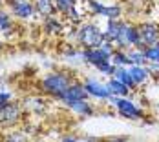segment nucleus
<instances>
[{
	"label": "nucleus",
	"instance_id": "nucleus-6",
	"mask_svg": "<svg viewBox=\"0 0 159 142\" xmlns=\"http://www.w3.org/2000/svg\"><path fill=\"white\" fill-rule=\"evenodd\" d=\"M111 102L115 104L117 111L125 117V118H143V110H139L132 100H128L125 97H110Z\"/></svg>",
	"mask_w": 159,
	"mask_h": 142
},
{
	"label": "nucleus",
	"instance_id": "nucleus-24",
	"mask_svg": "<svg viewBox=\"0 0 159 142\" xmlns=\"http://www.w3.org/2000/svg\"><path fill=\"white\" fill-rule=\"evenodd\" d=\"M11 100H13V95L9 93V91H6V89L0 91V106H4V104H7Z\"/></svg>",
	"mask_w": 159,
	"mask_h": 142
},
{
	"label": "nucleus",
	"instance_id": "nucleus-17",
	"mask_svg": "<svg viewBox=\"0 0 159 142\" xmlns=\"http://www.w3.org/2000/svg\"><path fill=\"white\" fill-rule=\"evenodd\" d=\"M24 108L30 111H35L37 115H42L46 111V100H42V98H26Z\"/></svg>",
	"mask_w": 159,
	"mask_h": 142
},
{
	"label": "nucleus",
	"instance_id": "nucleus-8",
	"mask_svg": "<svg viewBox=\"0 0 159 142\" xmlns=\"http://www.w3.org/2000/svg\"><path fill=\"white\" fill-rule=\"evenodd\" d=\"M88 6H90V9L95 15H102L108 20H117L119 15H121V7L119 6H104V4H101L97 0H88Z\"/></svg>",
	"mask_w": 159,
	"mask_h": 142
},
{
	"label": "nucleus",
	"instance_id": "nucleus-22",
	"mask_svg": "<svg viewBox=\"0 0 159 142\" xmlns=\"http://www.w3.org/2000/svg\"><path fill=\"white\" fill-rule=\"evenodd\" d=\"M144 57H146L148 62H159V44L146 47L144 49Z\"/></svg>",
	"mask_w": 159,
	"mask_h": 142
},
{
	"label": "nucleus",
	"instance_id": "nucleus-30",
	"mask_svg": "<svg viewBox=\"0 0 159 142\" xmlns=\"http://www.w3.org/2000/svg\"><path fill=\"white\" fill-rule=\"evenodd\" d=\"M9 2H13V0H9ZM9 2H7V4H9Z\"/></svg>",
	"mask_w": 159,
	"mask_h": 142
},
{
	"label": "nucleus",
	"instance_id": "nucleus-10",
	"mask_svg": "<svg viewBox=\"0 0 159 142\" xmlns=\"http://www.w3.org/2000/svg\"><path fill=\"white\" fill-rule=\"evenodd\" d=\"M86 97H88V91H86L84 84H71L66 89V93L61 97V100L62 102H66V100H86Z\"/></svg>",
	"mask_w": 159,
	"mask_h": 142
},
{
	"label": "nucleus",
	"instance_id": "nucleus-5",
	"mask_svg": "<svg viewBox=\"0 0 159 142\" xmlns=\"http://www.w3.org/2000/svg\"><path fill=\"white\" fill-rule=\"evenodd\" d=\"M137 29H139V44L135 46L137 49L144 51L146 47L159 44V26L157 24L146 22V24H141Z\"/></svg>",
	"mask_w": 159,
	"mask_h": 142
},
{
	"label": "nucleus",
	"instance_id": "nucleus-25",
	"mask_svg": "<svg viewBox=\"0 0 159 142\" xmlns=\"http://www.w3.org/2000/svg\"><path fill=\"white\" fill-rule=\"evenodd\" d=\"M62 142H79L75 137H70V135H64L62 137Z\"/></svg>",
	"mask_w": 159,
	"mask_h": 142
},
{
	"label": "nucleus",
	"instance_id": "nucleus-1",
	"mask_svg": "<svg viewBox=\"0 0 159 142\" xmlns=\"http://www.w3.org/2000/svg\"><path fill=\"white\" fill-rule=\"evenodd\" d=\"M77 40L80 42V46H84V49H92V47H101V44L106 40V35L95 24L84 22L77 29Z\"/></svg>",
	"mask_w": 159,
	"mask_h": 142
},
{
	"label": "nucleus",
	"instance_id": "nucleus-2",
	"mask_svg": "<svg viewBox=\"0 0 159 142\" xmlns=\"http://www.w3.org/2000/svg\"><path fill=\"white\" fill-rule=\"evenodd\" d=\"M82 60L88 62V64H92V66H95L101 73H106V75H110L111 67H113V64H111V55L108 51H104L102 47L84 49V51H82Z\"/></svg>",
	"mask_w": 159,
	"mask_h": 142
},
{
	"label": "nucleus",
	"instance_id": "nucleus-12",
	"mask_svg": "<svg viewBox=\"0 0 159 142\" xmlns=\"http://www.w3.org/2000/svg\"><path fill=\"white\" fill-rule=\"evenodd\" d=\"M64 104H66L71 111L79 113V115H82V117H92V115H93V108H92V104L86 102V100H66Z\"/></svg>",
	"mask_w": 159,
	"mask_h": 142
},
{
	"label": "nucleus",
	"instance_id": "nucleus-13",
	"mask_svg": "<svg viewBox=\"0 0 159 142\" xmlns=\"http://www.w3.org/2000/svg\"><path fill=\"white\" fill-rule=\"evenodd\" d=\"M121 29H123V22L119 20H108V28H106V40H110L111 44L115 46L117 40H119V35H121Z\"/></svg>",
	"mask_w": 159,
	"mask_h": 142
},
{
	"label": "nucleus",
	"instance_id": "nucleus-4",
	"mask_svg": "<svg viewBox=\"0 0 159 142\" xmlns=\"http://www.w3.org/2000/svg\"><path fill=\"white\" fill-rule=\"evenodd\" d=\"M22 118V106L11 100L4 106H0V127H11L16 126Z\"/></svg>",
	"mask_w": 159,
	"mask_h": 142
},
{
	"label": "nucleus",
	"instance_id": "nucleus-7",
	"mask_svg": "<svg viewBox=\"0 0 159 142\" xmlns=\"http://www.w3.org/2000/svg\"><path fill=\"white\" fill-rule=\"evenodd\" d=\"M9 13L18 20H30L37 11L33 6V0H13L9 2Z\"/></svg>",
	"mask_w": 159,
	"mask_h": 142
},
{
	"label": "nucleus",
	"instance_id": "nucleus-9",
	"mask_svg": "<svg viewBox=\"0 0 159 142\" xmlns=\"http://www.w3.org/2000/svg\"><path fill=\"white\" fill-rule=\"evenodd\" d=\"M84 88H86L88 95H92V97H95V98L106 100V98L111 97L110 91H108V88H106V84H101V82H97V80H88V82H84Z\"/></svg>",
	"mask_w": 159,
	"mask_h": 142
},
{
	"label": "nucleus",
	"instance_id": "nucleus-20",
	"mask_svg": "<svg viewBox=\"0 0 159 142\" xmlns=\"http://www.w3.org/2000/svg\"><path fill=\"white\" fill-rule=\"evenodd\" d=\"M13 29V20H11V13L0 9V33H9Z\"/></svg>",
	"mask_w": 159,
	"mask_h": 142
},
{
	"label": "nucleus",
	"instance_id": "nucleus-3",
	"mask_svg": "<svg viewBox=\"0 0 159 142\" xmlns=\"http://www.w3.org/2000/svg\"><path fill=\"white\" fill-rule=\"evenodd\" d=\"M70 86H71L70 77H66L62 73H49L42 79V91L55 98H61Z\"/></svg>",
	"mask_w": 159,
	"mask_h": 142
},
{
	"label": "nucleus",
	"instance_id": "nucleus-26",
	"mask_svg": "<svg viewBox=\"0 0 159 142\" xmlns=\"http://www.w3.org/2000/svg\"><path fill=\"white\" fill-rule=\"evenodd\" d=\"M106 142H130V140H126V139H121V137H117V139H108Z\"/></svg>",
	"mask_w": 159,
	"mask_h": 142
},
{
	"label": "nucleus",
	"instance_id": "nucleus-14",
	"mask_svg": "<svg viewBox=\"0 0 159 142\" xmlns=\"http://www.w3.org/2000/svg\"><path fill=\"white\" fill-rule=\"evenodd\" d=\"M106 88H108L110 95H113V97H126L128 91H130V88L125 86L121 80H117V79H111L110 82L106 84Z\"/></svg>",
	"mask_w": 159,
	"mask_h": 142
},
{
	"label": "nucleus",
	"instance_id": "nucleus-15",
	"mask_svg": "<svg viewBox=\"0 0 159 142\" xmlns=\"http://www.w3.org/2000/svg\"><path fill=\"white\" fill-rule=\"evenodd\" d=\"M128 71H130L132 79L135 80V84H143V82H146L148 77H150V71H148L144 66H130Z\"/></svg>",
	"mask_w": 159,
	"mask_h": 142
},
{
	"label": "nucleus",
	"instance_id": "nucleus-11",
	"mask_svg": "<svg viewBox=\"0 0 159 142\" xmlns=\"http://www.w3.org/2000/svg\"><path fill=\"white\" fill-rule=\"evenodd\" d=\"M33 6H35V11L37 15L40 16H53L57 13V6H55V0H33Z\"/></svg>",
	"mask_w": 159,
	"mask_h": 142
},
{
	"label": "nucleus",
	"instance_id": "nucleus-28",
	"mask_svg": "<svg viewBox=\"0 0 159 142\" xmlns=\"http://www.w3.org/2000/svg\"><path fill=\"white\" fill-rule=\"evenodd\" d=\"M2 46H4V44H2V40H0V49H2Z\"/></svg>",
	"mask_w": 159,
	"mask_h": 142
},
{
	"label": "nucleus",
	"instance_id": "nucleus-18",
	"mask_svg": "<svg viewBox=\"0 0 159 142\" xmlns=\"http://www.w3.org/2000/svg\"><path fill=\"white\" fill-rule=\"evenodd\" d=\"M126 53H128L130 66H144V64L148 62V60H146V57H144V51L137 49V47L130 49V51H126Z\"/></svg>",
	"mask_w": 159,
	"mask_h": 142
},
{
	"label": "nucleus",
	"instance_id": "nucleus-23",
	"mask_svg": "<svg viewBox=\"0 0 159 142\" xmlns=\"http://www.w3.org/2000/svg\"><path fill=\"white\" fill-rule=\"evenodd\" d=\"M4 142H30V140H28V137H26L22 131H13V133L6 135Z\"/></svg>",
	"mask_w": 159,
	"mask_h": 142
},
{
	"label": "nucleus",
	"instance_id": "nucleus-21",
	"mask_svg": "<svg viewBox=\"0 0 159 142\" xmlns=\"http://www.w3.org/2000/svg\"><path fill=\"white\" fill-rule=\"evenodd\" d=\"M75 0H55V6H57V11H61L64 15H68V13H71L73 9H77L75 7Z\"/></svg>",
	"mask_w": 159,
	"mask_h": 142
},
{
	"label": "nucleus",
	"instance_id": "nucleus-16",
	"mask_svg": "<svg viewBox=\"0 0 159 142\" xmlns=\"http://www.w3.org/2000/svg\"><path fill=\"white\" fill-rule=\"evenodd\" d=\"M44 31L49 35H61L64 31L61 20H57V16H46L44 18Z\"/></svg>",
	"mask_w": 159,
	"mask_h": 142
},
{
	"label": "nucleus",
	"instance_id": "nucleus-27",
	"mask_svg": "<svg viewBox=\"0 0 159 142\" xmlns=\"http://www.w3.org/2000/svg\"><path fill=\"white\" fill-rule=\"evenodd\" d=\"M2 2H4V0H0V9H2Z\"/></svg>",
	"mask_w": 159,
	"mask_h": 142
},
{
	"label": "nucleus",
	"instance_id": "nucleus-19",
	"mask_svg": "<svg viewBox=\"0 0 159 142\" xmlns=\"http://www.w3.org/2000/svg\"><path fill=\"white\" fill-rule=\"evenodd\" d=\"M111 64H113V66H130L128 53L125 49H115V51L111 53Z\"/></svg>",
	"mask_w": 159,
	"mask_h": 142
},
{
	"label": "nucleus",
	"instance_id": "nucleus-29",
	"mask_svg": "<svg viewBox=\"0 0 159 142\" xmlns=\"http://www.w3.org/2000/svg\"><path fill=\"white\" fill-rule=\"evenodd\" d=\"M37 142H44V140H37Z\"/></svg>",
	"mask_w": 159,
	"mask_h": 142
}]
</instances>
